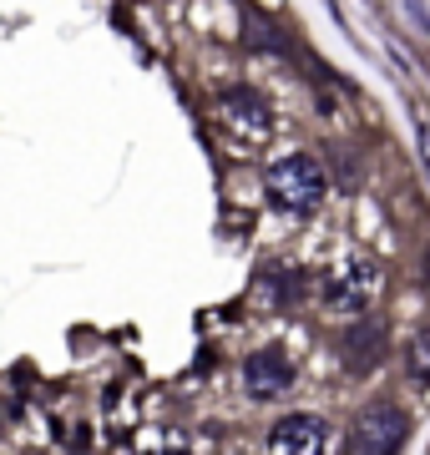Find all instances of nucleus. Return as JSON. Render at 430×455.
I'll list each match as a JSON object with an SVG mask.
<instances>
[{"label":"nucleus","instance_id":"nucleus-10","mask_svg":"<svg viewBox=\"0 0 430 455\" xmlns=\"http://www.w3.org/2000/svg\"><path fill=\"white\" fill-rule=\"evenodd\" d=\"M249 36H253V41H259V46H283V41H279V36H274V31H268L264 20H249Z\"/></svg>","mask_w":430,"mask_h":455},{"label":"nucleus","instance_id":"nucleus-8","mask_svg":"<svg viewBox=\"0 0 430 455\" xmlns=\"http://www.w3.org/2000/svg\"><path fill=\"white\" fill-rule=\"evenodd\" d=\"M259 289L268 293V304H274V309H289V304H299V274H294V268H264Z\"/></svg>","mask_w":430,"mask_h":455},{"label":"nucleus","instance_id":"nucleus-11","mask_svg":"<svg viewBox=\"0 0 430 455\" xmlns=\"http://www.w3.org/2000/svg\"><path fill=\"white\" fill-rule=\"evenodd\" d=\"M415 142H420V163H426V172H430V127H426V122L415 127Z\"/></svg>","mask_w":430,"mask_h":455},{"label":"nucleus","instance_id":"nucleus-4","mask_svg":"<svg viewBox=\"0 0 430 455\" xmlns=\"http://www.w3.org/2000/svg\"><path fill=\"white\" fill-rule=\"evenodd\" d=\"M385 344H390V334H385L380 319H354L339 334V359H345L349 374H370V370H380Z\"/></svg>","mask_w":430,"mask_h":455},{"label":"nucleus","instance_id":"nucleus-1","mask_svg":"<svg viewBox=\"0 0 430 455\" xmlns=\"http://www.w3.org/2000/svg\"><path fill=\"white\" fill-rule=\"evenodd\" d=\"M330 193V178H324V167L315 157H304V152H289L279 163L268 167V197L289 212H309L324 203Z\"/></svg>","mask_w":430,"mask_h":455},{"label":"nucleus","instance_id":"nucleus-3","mask_svg":"<svg viewBox=\"0 0 430 455\" xmlns=\"http://www.w3.org/2000/svg\"><path fill=\"white\" fill-rule=\"evenodd\" d=\"M410 435V420H405V410L400 405H370L354 420V435H349V451L354 455H390L405 445Z\"/></svg>","mask_w":430,"mask_h":455},{"label":"nucleus","instance_id":"nucleus-2","mask_svg":"<svg viewBox=\"0 0 430 455\" xmlns=\"http://www.w3.org/2000/svg\"><path fill=\"white\" fill-rule=\"evenodd\" d=\"M380 289V263L370 253H349L339 268H330L324 278V304L339 314H354V309H370V299Z\"/></svg>","mask_w":430,"mask_h":455},{"label":"nucleus","instance_id":"nucleus-6","mask_svg":"<svg viewBox=\"0 0 430 455\" xmlns=\"http://www.w3.org/2000/svg\"><path fill=\"white\" fill-rule=\"evenodd\" d=\"M243 379H249V395H253V400H274V395L289 390L294 370H289L283 349H253V355L243 359Z\"/></svg>","mask_w":430,"mask_h":455},{"label":"nucleus","instance_id":"nucleus-9","mask_svg":"<svg viewBox=\"0 0 430 455\" xmlns=\"http://www.w3.org/2000/svg\"><path fill=\"white\" fill-rule=\"evenodd\" d=\"M405 364H410L415 379H430V329L410 334V344H405Z\"/></svg>","mask_w":430,"mask_h":455},{"label":"nucleus","instance_id":"nucleus-5","mask_svg":"<svg viewBox=\"0 0 430 455\" xmlns=\"http://www.w3.org/2000/svg\"><path fill=\"white\" fill-rule=\"evenodd\" d=\"M324 440H330V425H324V415L294 410V415H283V420L274 425L268 445H274V451H289V455H315V451H324Z\"/></svg>","mask_w":430,"mask_h":455},{"label":"nucleus","instance_id":"nucleus-7","mask_svg":"<svg viewBox=\"0 0 430 455\" xmlns=\"http://www.w3.org/2000/svg\"><path fill=\"white\" fill-rule=\"evenodd\" d=\"M218 107H223V116H228V127L243 132V137H268V127H274L268 107L253 97V92H243V86L223 92V97H218Z\"/></svg>","mask_w":430,"mask_h":455}]
</instances>
